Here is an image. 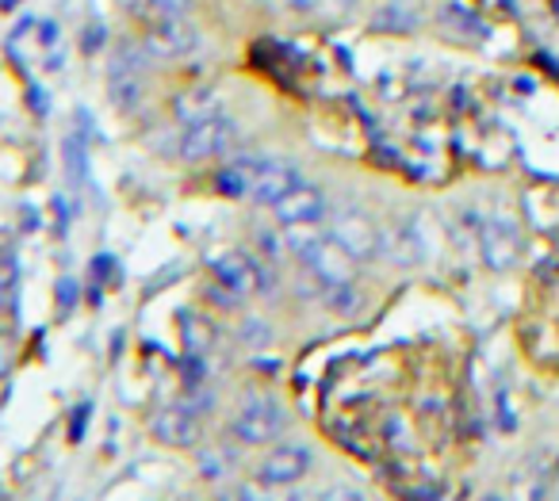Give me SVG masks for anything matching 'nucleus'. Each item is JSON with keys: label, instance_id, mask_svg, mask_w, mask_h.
Returning <instances> with one entry per match:
<instances>
[{"label": "nucleus", "instance_id": "23", "mask_svg": "<svg viewBox=\"0 0 559 501\" xmlns=\"http://www.w3.org/2000/svg\"><path fill=\"white\" fill-rule=\"evenodd\" d=\"M104 27L100 24H93V27H85V32H81V50H85V55H100V47H104Z\"/></svg>", "mask_w": 559, "mask_h": 501}, {"label": "nucleus", "instance_id": "7", "mask_svg": "<svg viewBox=\"0 0 559 501\" xmlns=\"http://www.w3.org/2000/svg\"><path fill=\"white\" fill-rule=\"evenodd\" d=\"M429 257V234L421 226L418 215L395 218L391 226H383V261L395 269H418Z\"/></svg>", "mask_w": 559, "mask_h": 501}, {"label": "nucleus", "instance_id": "22", "mask_svg": "<svg viewBox=\"0 0 559 501\" xmlns=\"http://www.w3.org/2000/svg\"><path fill=\"white\" fill-rule=\"evenodd\" d=\"M330 4H353V0H288V9L299 16H314V12L330 9Z\"/></svg>", "mask_w": 559, "mask_h": 501}, {"label": "nucleus", "instance_id": "1", "mask_svg": "<svg viewBox=\"0 0 559 501\" xmlns=\"http://www.w3.org/2000/svg\"><path fill=\"white\" fill-rule=\"evenodd\" d=\"M288 429V409L276 394H249L230 421V437L241 448H264Z\"/></svg>", "mask_w": 559, "mask_h": 501}, {"label": "nucleus", "instance_id": "27", "mask_svg": "<svg viewBox=\"0 0 559 501\" xmlns=\"http://www.w3.org/2000/svg\"><path fill=\"white\" fill-rule=\"evenodd\" d=\"M39 39H43V47H50V43L58 39V27H55V24H43V35H39Z\"/></svg>", "mask_w": 559, "mask_h": 501}, {"label": "nucleus", "instance_id": "15", "mask_svg": "<svg viewBox=\"0 0 559 501\" xmlns=\"http://www.w3.org/2000/svg\"><path fill=\"white\" fill-rule=\"evenodd\" d=\"M437 20H441V27L449 35H460V39H487L490 27L483 24L479 16H475L467 4H460V0H444L441 12H437Z\"/></svg>", "mask_w": 559, "mask_h": 501}, {"label": "nucleus", "instance_id": "24", "mask_svg": "<svg viewBox=\"0 0 559 501\" xmlns=\"http://www.w3.org/2000/svg\"><path fill=\"white\" fill-rule=\"evenodd\" d=\"M12 341H9V333H0V375H4V371L12 368Z\"/></svg>", "mask_w": 559, "mask_h": 501}, {"label": "nucleus", "instance_id": "12", "mask_svg": "<svg viewBox=\"0 0 559 501\" xmlns=\"http://www.w3.org/2000/svg\"><path fill=\"white\" fill-rule=\"evenodd\" d=\"M146 70H134V65H123L116 62L108 70V104L119 111V116H134V111H142V104H146Z\"/></svg>", "mask_w": 559, "mask_h": 501}, {"label": "nucleus", "instance_id": "18", "mask_svg": "<svg viewBox=\"0 0 559 501\" xmlns=\"http://www.w3.org/2000/svg\"><path fill=\"white\" fill-rule=\"evenodd\" d=\"M127 12L139 16L142 24H154V20L188 16V0H127Z\"/></svg>", "mask_w": 559, "mask_h": 501}, {"label": "nucleus", "instance_id": "16", "mask_svg": "<svg viewBox=\"0 0 559 501\" xmlns=\"http://www.w3.org/2000/svg\"><path fill=\"white\" fill-rule=\"evenodd\" d=\"M319 302L322 310L337 318H357L365 310V291L357 287V279H345V284H326L319 291Z\"/></svg>", "mask_w": 559, "mask_h": 501}, {"label": "nucleus", "instance_id": "20", "mask_svg": "<svg viewBox=\"0 0 559 501\" xmlns=\"http://www.w3.org/2000/svg\"><path fill=\"white\" fill-rule=\"evenodd\" d=\"M180 330H185V345L188 353H203L211 345V325L195 314H180Z\"/></svg>", "mask_w": 559, "mask_h": 501}, {"label": "nucleus", "instance_id": "5", "mask_svg": "<svg viewBox=\"0 0 559 501\" xmlns=\"http://www.w3.org/2000/svg\"><path fill=\"white\" fill-rule=\"evenodd\" d=\"M150 432H154L157 444L185 452V448H195L203 440V414L188 398L185 402H169V406H162L154 414Z\"/></svg>", "mask_w": 559, "mask_h": 501}, {"label": "nucleus", "instance_id": "13", "mask_svg": "<svg viewBox=\"0 0 559 501\" xmlns=\"http://www.w3.org/2000/svg\"><path fill=\"white\" fill-rule=\"evenodd\" d=\"M169 111H173V119H177L180 127L200 123V119H207V116H215V111H223V96H218V88H211V85L180 88V93L169 100Z\"/></svg>", "mask_w": 559, "mask_h": 501}, {"label": "nucleus", "instance_id": "3", "mask_svg": "<svg viewBox=\"0 0 559 501\" xmlns=\"http://www.w3.org/2000/svg\"><path fill=\"white\" fill-rule=\"evenodd\" d=\"M330 238H334L357 264H372L383 257V226L376 223L368 211H357V207L334 211V218H330Z\"/></svg>", "mask_w": 559, "mask_h": 501}, {"label": "nucleus", "instance_id": "21", "mask_svg": "<svg viewBox=\"0 0 559 501\" xmlns=\"http://www.w3.org/2000/svg\"><path fill=\"white\" fill-rule=\"evenodd\" d=\"M16 279H20V261H16V253L0 246V299H4V295H12Z\"/></svg>", "mask_w": 559, "mask_h": 501}, {"label": "nucleus", "instance_id": "26", "mask_svg": "<svg viewBox=\"0 0 559 501\" xmlns=\"http://www.w3.org/2000/svg\"><path fill=\"white\" fill-rule=\"evenodd\" d=\"M58 295H62V307L70 310V307H73V295H78V287H73V279H62V287H58Z\"/></svg>", "mask_w": 559, "mask_h": 501}, {"label": "nucleus", "instance_id": "6", "mask_svg": "<svg viewBox=\"0 0 559 501\" xmlns=\"http://www.w3.org/2000/svg\"><path fill=\"white\" fill-rule=\"evenodd\" d=\"M211 276H215V284L223 287V291L238 295V299L269 291V272H264L249 253H241V249L218 253L215 261H211Z\"/></svg>", "mask_w": 559, "mask_h": 501}, {"label": "nucleus", "instance_id": "19", "mask_svg": "<svg viewBox=\"0 0 559 501\" xmlns=\"http://www.w3.org/2000/svg\"><path fill=\"white\" fill-rule=\"evenodd\" d=\"M418 27V12L411 9V4H403V0H388L380 9V16H376V32H414Z\"/></svg>", "mask_w": 559, "mask_h": 501}, {"label": "nucleus", "instance_id": "4", "mask_svg": "<svg viewBox=\"0 0 559 501\" xmlns=\"http://www.w3.org/2000/svg\"><path fill=\"white\" fill-rule=\"evenodd\" d=\"M142 43H146V50H150L154 62H180V58H192L195 50L203 47L200 27L188 24V16L154 20V24H146Z\"/></svg>", "mask_w": 559, "mask_h": 501}, {"label": "nucleus", "instance_id": "11", "mask_svg": "<svg viewBox=\"0 0 559 501\" xmlns=\"http://www.w3.org/2000/svg\"><path fill=\"white\" fill-rule=\"evenodd\" d=\"M299 180L304 177L296 172V165L284 162V157H257L253 195H249V200L261 203V207H272V203H276L280 195H288Z\"/></svg>", "mask_w": 559, "mask_h": 501}, {"label": "nucleus", "instance_id": "25", "mask_svg": "<svg viewBox=\"0 0 559 501\" xmlns=\"http://www.w3.org/2000/svg\"><path fill=\"white\" fill-rule=\"evenodd\" d=\"M85 417H93V402H85V406L73 414V440H81V425H85Z\"/></svg>", "mask_w": 559, "mask_h": 501}, {"label": "nucleus", "instance_id": "9", "mask_svg": "<svg viewBox=\"0 0 559 501\" xmlns=\"http://www.w3.org/2000/svg\"><path fill=\"white\" fill-rule=\"evenodd\" d=\"M269 211H272V218H276V226H299V223L322 226V223H326V215H330V200H326V192H322L319 184H307V180H299V184L292 188L288 195H280Z\"/></svg>", "mask_w": 559, "mask_h": 501}, {"label": "nucleus", "instance_id": "2", "mask_svg": "<svg viewBox=\"0 0 559 501\" xmlns=\"http://www.w3.org/2000/svg\"><path fill=\"white\" fill-rule=\"evenodd\" d=\"M241 139V123L226 111H215V116L200 119V123H188V131L180 134L177 142V157L188 165L211 162V157H223L238 146Z\"/></svg>", "mask_w": 559, "mask_h": 501}, {"label": "nucleus", "instance_id": "8", "mask_svg": "<svg viewBox=\"0 0 559 501\" xmlns=\"http://www.w3.org/2000/svg\"><path fill=\"white\" fill-rule=\"evenodd\" d=\"M479 257L490 272H510L521 261V234L506 215H490L479 223Z\"/></svg>", "mask_w": 559, "mask_h": 501}, {"label": "nucleus", "instance_id": "17", "mask_svg": "<svg viewBox=\"0 0 559 501\" xmlns=\"http://www.w3.org/2000/svg\"><path fill=\"white\" fill-rule=\"evenodd\" d=\"M195 463H200L203 478H211V482H223V478L234 475V463H238V455H234L230 448H223V444H211V448H203V452L195 455Z\"/></svg>", "mask_w": 559, "mask_h": 501}, {"label": "nucleus", "instance_id": "10", "mask_svg": "<svg viewBox=\"0 0 559 501\" xmlns=\"http://www.w3.org/2000/svg\"><path fill=\"white\" fill-rule=\"evenodd\" d=\"M314 467V452L307 444H272V452L261 460L257 478L264 486H296Z\"/></svg>", "mask_w": 559, "mask_h": 501}, {"label": "nucleus", "instance_id": "14", "mask_svg": "<svg viewBox=\"0 0 559 501\" xmlns=\"http://www.w3.org/2000/svg\"><path fill=\"white\" fill-rule=\"evenodd\" d=\"M253 177H257V157H234L226 169H218L215 188L226 200H249L253 195Z\"/></svg>", "mask_w": 559, "mask_h": 501}]
</instances>
